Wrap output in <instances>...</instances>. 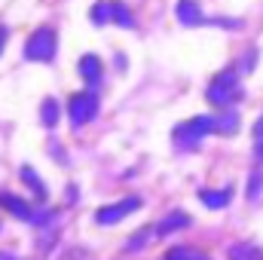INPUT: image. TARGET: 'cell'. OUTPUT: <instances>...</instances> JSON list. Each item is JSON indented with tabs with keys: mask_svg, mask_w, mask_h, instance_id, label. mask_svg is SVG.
I'll return each instance as SVG.
<instances>
[{
	"mask_svg": "<svg viewBox=\"0 0 263 260\" xmlns=\"http://www.w3.org/2000/svg\"><path fill=\"white\" fill-rule=\"evenodd\" d=\"M214 132H220V135H236V132H239V114H236V107L217 110V117H214Z\"/></svg>",
	"mask_w": 263,
	"mask_h": 260,
	"instance_id": "10",
	"label": "cell"
},
{
	"mask_svg": "<svg viewBox=\"0 0 263 260\" xmlns=\"http://www.w3.org/2000/svg\"><path fill=\"white\" fill-rule=\"evenodd\" d=\"M3 46H6V28H0V52H3Z\"/></svg>",
	"mask_w": 263,
	"mask_h": 260,
	"instance_id": "20",
	"label": "cell"
},
{
	"mask_svg": "<svg viewBox=\"0 0 263 260\" xmlns=\"http://www.w3.org/2000/svg\"><path fill=\"white\" fill-rule=\"evenodd\" d=\"M40 120H43V126H55L59 123V104H55V98H46L43 101V107H40Z\"/></svg>",
	"mask_w": 263,
	"mask_h": 260,
	"instance_id": "16",
	"label": "cell"
},
{
	"mask_svg": "<svg viewBox=\"0 0 263 260\" xmlns=\"http://www.w3.org/2000/svg\"><path fill=\"white\" fill-rule=\"evenodd\" d=\"M0 260H18V257H12V254H6V251H0Z\"/></svg>",
	"mask_w": 263,
	"mask_h": 260,
	"instance_id": "21",
	"label": "cell"
},
{
	"mask_svg": "<svg viewBox=\"0 0 263 260\" xmlns=\"http://www.w3.org/2000/svg\"><path fill=\"white\" fill-rule=\"evenodd\" d=\"M101 73H104V67H101V59H98V55H83V59H80V77H83L89 86H95V83L101 80Z\"/></svg>",
	"mask_w": 263,
	"mask_h": 260,
	"instance_id": "9",
	"label": "cell"
},
{
	"mask_svg": "<svg viewBox=\"0 0 263 260\" xmlns=\"http://www.w3.org/2000/svg\"><path fill=\"white\" fill-rule=\"evenodd\" d=\"M0 202H3V208L12 214V217H18V220H31L34 224V205H28L25 199H18V196H12V193H6V196H0Z\"/></svg>",
	"mask_w": 263,
	"mask_h": 260,
	"instance_id": "7",
	"label": "cell"
},
{
	"mask_svg": "<svg viewBox=\"0 0 263 260\" xmlns=\"http://www.w3.org/2000/svg\"><path fill=\"white\" fill-rule=\"evenodd\" d=\"M178 18H181V25H205L208 18L202 15V6H199V0H178Z\"/></svg>",
	"mask_w": 263,
	"mask_h": 260,
	"instance_id": "8",
	"label": "cell"
},
{
	"mask_svg": "<svg viewBox=\"0 0 263 260\" xmlns=\"http://www.w3.org/2000/svg\"><path fill=\"white\" fill-rule=\"evenodd\" d=\"M184 227H190V217H187L184 211H172L168 217H162V220H159V227H156V236H168V233H175V230H184Z\"/></svg>",
	"mask_w": 263,
	"mask_h": 260,
	"instance_id": "11",
	"label": "cell"
},
{
	"mask_svg": "<svg viewBox=\"0 0 263 260\" xmlns=\"http://www.w3.org/2000/svg\"><path fill=\"white\" fill-rule=\"evenodd\" d=\"M95 114H98V98H95L92 92H77V95H70V101H67V117H70L73 126H86L89 120H95Z\"/></svg>",
	"mask_w": 263,
	"mask_h": 260,
	"instance_id": "5",
	"label": "cell"
},
{
	"mask_svg": "<svg viewBox=\"0 0 263 260\" xmlns=\"http://www.w3.org/2000/svg\"><path fill=\"white\" fill-rule=\"evenodd\" d=\"M260 184H263V175H260V172H254V175H251V184H248V196H251V199H257Z\"/></svg>",
	"mask_w": 263,
	"mask_h": 260,
	"instance_id": "18",
	"label": "cell"
},
{
	"mask_svg": "<svg viewBox=\"0 0 263 260\" xmlns=\"http://www.w3.org/2000/svg\"><path fill=\"white\" fill-rule=\"evenodd\" d=\"M230 260H263V248L257 245H233L230 248Z\"/></svg>",
	"mask_w": 263,
	"mask_h": 260,
	"instance_id": "15",
	"label": "cell"
},
{
	"mask_svg": "<svg viewBox=\"0 0 263 260\" xmlns=\"http://www.w3.org/2000/svg\"><path fill=\"white\" fill-rule=\"evenodd\" d=\"M162 260H211L208 254H202L199 248H187V245H178V248H172V251H165V257Z\"/></svg>",
	"mask_w": 263,
	"mask_h": 260,
	"instance_id": "14",
	"label": "cell"
},
{
	"mask_svg": "<svg viewBox=\"0 0 263 260\" xmlns=\"http://www.w3.org/2000/svg\"><path fill=\"white\" fill-rule=\"evenodd\" d=\"M22 181H25V184H28V187L34 190V196H37L40 202L46 199V187H43V181H40V175H37V172H34L31 165H22Z\"/></svg>",
	"mask_w": 263,
	"mask_h": 260,
	"instance_id": "13",
	"label": "cell"
},
{
	"mask_svg": "<svg viewBox=\"0 0 263 260\" xmlns=\"http://www.w3.org/2000/svg\"><path fill=\"white\" fill-rule=\"evenodd\" d=\"M138 205H141V199H138V196L120 199V202H114V205H104V208H98V211H95V220H98L101 227H107V224H117V220H123L126 214L138 211Z\"/></svg>",
	"mask_w": 263,
	"mask_h": 260,
	"instance_id": "6",
	"label": "cell"
},
{
	"mask_svg": "<svg viewBox=\"0 0 263 260\" xmlns=\"http://www.w3.org/2000/svg\"><path fill=\"white\" fill-rule=\"evenodd\" d=\"M254 156L263 159V117L254 123Z\"/></svg>",
	"mask_w": 263,
	"mask_h": 260,
	"instance_id": "17",
	"label": "cell"
},
{
	"mask_svg": "<svg viewBox=\"0 0 263 260\" xmlns=\"http://www.w3.org/2000/svg\"><path fill=\"white\" fill-rule=\"evenodd\" d=\"M55 49H59V37L52 28H37L28 43H25V59L28 62H52L55 59Z\"/></svg>",
	"mask_w": 263,
	"mask_h": 260,
	"instance_id": "2",
	"label": "cell"
},
{
	"mask_svg": "<svg viewBox=\"0 0 263 260\" xmlns=\"http://www.w3.org/2000/svg\"><path fill=\"white\" fill-rule=\"evenodd\" d=\"M89 18H92L95 25L117 22V25H123V28H135V15H132V9L123 0H101V3H95L92 12H89Z\"/></svg>",
	"mask_w": 263,
	"mask_h": 260,
	"instance_id": "3",
	"label": "cell"
},
{
	"mask_svg": "<svg viewBox=\"0 0 263 260\" xmlns=\"http://www.w3.org/2000/svg\"><path fill=\"white\" fill-rule=\"evenodd\" d=\"M230 196H233V190H199V199L208 208H227L230 205Z\"/></svg>",
	"mask_w": 263,
	"mask_h": 260,
	"instance_id": "12",
	"label": "cell"
},
{
	"mask_svg": "<svg viewBox=\"0 0 263 260\" xmlns=\"http://www.w3.org/2000/svg\"><path fill=\"white\" fill-rule=\"evenodd\" d=\"M147 230H150V227H144V233H138V236L132 239L129 248H138V245H147V242H150V236H153V233H147Z\"/></svg>",
	"mask_w": 263,
	"mask_h": 260,
	"instance_id": "19",
	"label": "cell"
},
{
	"mask_svg": "<svg viewBox=\"0 0 263 260\" xmlns=\"http://www.w3.org/2000/svg\"><path fill=\"white\" fill-rule=\"evenodd\" d=\"M211 132H214V117H193V120H187V123H181L175 129V144L190 150V147H196L199 141L205 135H211Z\"/></svg>",
	"mask_w": 263,
	"mask_h": 260,
	"instance_id": "4",
	"label": "cell"
},
{
	"mask_svg": "<svg viewBox=\"0 0 263 260\" xmlns=\"http://www.w3.org/2000/svg\"><path fill=\"white\" fill-rule=\"evenodd\" d=\"M205 98H208V104H214L217 110H227V107H233L236 101H242V83H239L236 67L220 70V73L211 80V86H208Z\"/></svg>",
	"mask_w": 263,
	"mask_h": 260,
	"instance_id": "1",
	"label": "cell"
}]
</instances>
